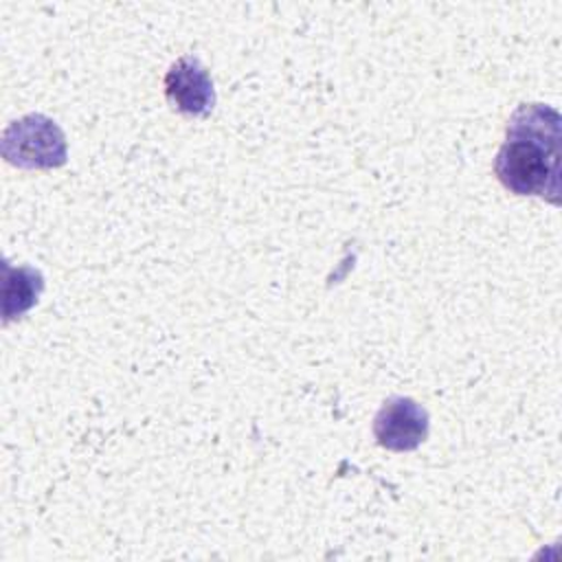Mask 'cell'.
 <instances>
[{"label": "cell", "mask_w": 562, "mask_h": 562, "mask_svg": "<svg viewBox=\"0 0 562 562\" xmlns=\"http://www.w3.org/2000/svg\"><path fill=\"white\" fill-rule=\"evenodd\" d=\"M560 114L544 103H522L507 123L494 173L516 195L560 200Z\"/></svg>", "instance_id": "cell-1"}, {"label": "cell", "mask_w": 562, "mask_h": 562, "mask_svg": "<svg viewBox=\"0 0 562 562\" xmlns=\"http://www.w3.org/2000/svg\"><path fill=\"white\" fill-rule=\"evenodd\" d=\"M2 156L22 169H55L68 158L61 127L46 114H26L2 134Z\"/></svg>", "instance_id": "cell-2"}, {"label": "cell", "mask_w": 562, "mask_h": 562, "mask_svg": "<svg viewBox=\"0 0 562 562\" xmlns=\"http://www.w3.org/2000/svg\"><path fill=\"white\" fill-rule=\"evenodd\" d=\"M373 435L386 450H415L428 435V413L413 397H389L373 417Z\"/></svg>", "instance_id": "cell-3"}, {"label": "cell", "mask_w": 562, "mask_h": 562, "mask_svg": "<svg viewBox=\"0 0 562 562\" xmlns=\"http://www.w3.org/2000/svg\"><path fill=\"white\" fill-rule=\"evenodd\" d=\"M165 97L182 114L206 116L215 105V88L204 64L193 55L176 59L165 75Z\"/></svg>", "instance_id": "cell-4"}, {"label": "cell", "mask_w": 562, "mask_h": 562, "mask_svg": "<svg viewBox=\"0 0 562 562\" xmlns=\"http://www.w3.org/2000/svg\"><path fill=\"white\" fill-rule=\"evenodd\" d=\"M44 290V277L40 270L20 266H4V321L22 316L37 303Z\"/></svg>", "instance_id": "cell-5"}]
</instances>
